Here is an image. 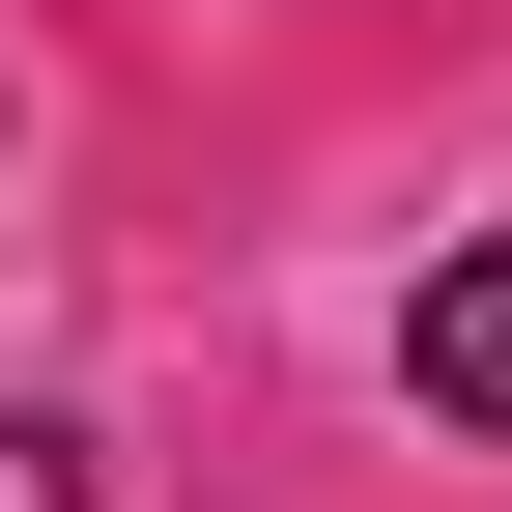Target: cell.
Segmentation results:
<instances>
[{
  "label": "cell",
  "instance_id": "2",
  "mask_svg": "<svg viewBox=\"0 0 512 512\" xmlns=\"http://www.w3.org/2000/svg\"><path fill=\"white\" fill-rule=\"evenodd\" d=\"M0 512H86V427H0Z\"/></svg>",
  "mask_w": 512,
  "mask_h": 512
},
{
  "label": "cell",
  "instance_id": "1",
  "mask_svg": "<svg viewBox=\"0 0 512 512\" xmlns=\"http://www.w3.org/2000/svg\"><path fill=\"white\" fill-rule=\"evenodd\" d=\"M399 399H427V427H456V456H512V228H484V256H456V285H427V313H399Z\"/></svg>",
  "mask_w": 512,
  "mask_h": 512
}]
</instances>
